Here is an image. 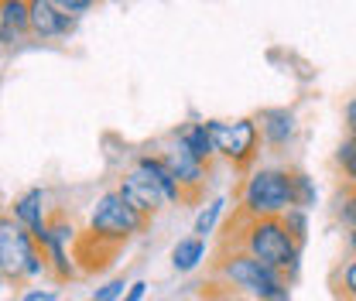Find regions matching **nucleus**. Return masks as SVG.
<instances>
[{"label":"nucleus","mask_w":356,"mask_h":301,"mask_svg":"<svg viewBox=\"0 0 356 301\" xmlns=\"http://www.w3.org/2000/svg\"><path fill=\"white\" fill-rule=\"evenodd\" d=\"M28 7H31V35L42 38V42L62 38V35H69L76 28V17L62 14L51 0H28Z\"/></svg>","instance_id":"obj_9"},{"label":"nucleus","mask_w":356,"mask_h":301,"mask_svg":"<svg viewBox=\"0 0 356 301\" xmlns=\"http://www.w3.org/2000/svg\"><path fill=\"white\" fill-rule=\"evenodd\" d=\"M48 250L31 236L28 226L14 222L10 215L0 219V270H3V281L17 284L24 277H42L48 270Z\"/></svg>","instance_id":"obj_3"},{"label":"nucleus","mask_w":356,"mask_h":301,"mask_svg":"<svg viewBox=\"0 0 356 301\" xmlns=\"http://www.w3.org/2000/svg\"><path fill=\"white\" fill-rule=\"evenodd\" d=\"M28 31H31L28 0H0V35H3V44H14Z\"/></svg>","instance_id":"obj_11"},{"label":"nucleus","mask_w":356,"mask_h":301,"mask_svg":"<svg viewBox=\"0 0 356 301\" xmlns=\"http://www.w3.org/2000/svg\"><path fill=\"white\" fill-rule=\"evenodd\" d=\"M185 144H188V151L199 158V161H209L213 154H216V144H213V133H209V124H192V127H185L178 133Z\"/></svg>","instance_id":"obj_15"},{"label":"nucleus","mask_w":356,"mask_h":301,"mask_svg":"<svg viewBox=\"0 0 356 301\" xmlns=\"http://www.w3.org/2000/svg\"><path fill=\"white\" fill-rule=\"evenodd\" d=\"M216 277L222 281V288H229L236 295H250L254 301H277L288 295V277L247 250L220 254Z\"/></svg>","instance_id":"obj_2"},{"label":"nucleus","mask_w":356,"mask_h":301,"mask_svg":"<svg viewBox=\"0 0 356 301\" xmlns=\"http://www.w3.org/2000/svg\"><path fill=\"white\" fill-rule=\"evenodd\" d=\"M281 219H284L288 233L295 236V243L302 247V243H305V213H302V209H291V213H284Z\"/></svg>","instance_id":"obj_20"},{"label":"nucleus","mask_w":356,"mask_h":301,"mask_svg":"<svg viewBox=\"0 0 356 301\" xmlns=\"http://www.w3.org/2000/svg\"><path fill=\"white\" fill-rule=\"evenodd\" d=\"M339 295L346 301H356V260H350V263L339 270Z\"/></svg>","instance_id":"obj_19"},{"label":"nucleus","mask_w":356,"mask_h":301,"mask_svg":"<svg viewBox=\"0 0 356 301\" xmlns=\"http://www.w3.org/2000/svg\"><path fill=\"white\" fill-rule=\"evenodd\" d=\"M161 158L175 174L178 188H181V202H195L206 188V161H199L181 137H175V144L168 151H161Z\"/></svg>","instance_id":"obj_7"},{"label":"nucleus","mask_w":356,"mask_h":301,"mask_svg":"<svg viewBox=\"0 0 356 301\" xmlns=\"http://www.w3.org/2000/svg\"><path fill=\"white\" fill-rule=\"evenodd\" d=\"M209 133H213V144L216 151L226 154L236 168H247L257 154V144H261V130L254 120H236V124H222V120H206Z\"/></svg>","instance_id":"obj_6"},{"label":"nucleus","mask_w":356,"mask_h":301,"mask_svg":"<svg viewBox=\"0 0 356 301\" xmlns=\"http://www.w3.org/2000/svg\"><path fill=\"white\" fill-rule=\"evenodd\" d=\"M295 202H298V209H309L315 202V188H312V181L302 172H295Z\"/></svg>","instance_id":"obj_18"},{"label":"nucleus","mask_w":356,"mask_h":301,"mask_svg":"<svg viewBox=\"0 0 356 301\" xmlns=\"http://www.w3.org/2000/svg\"><path fill=\"white\" fill-rule=\"evenodd\" d=\"M291 130H295V117L288 110H267L261 117V133L267 137V144H274V147H281L291 137Z\"/></svg>","instance_id":"obj_13"},{"label":"nucleus","mask_w":356,"mask_h":301,"mask_svg":"<svg viewBox=\"0 0 356 301\" xmlns=\"http://www.w3.org/2000/svg\"><path fill=\"white\" fill-rule=\"evenodd\" d=\"M220 213H222V199L209 202V206H206V209L199 213V219H195V236H199V240H206V236L213 233V226H216Z\"/></svg>","instance_id":"obj_17"},{"label":"nucleus","mask_w":356,"mask_h":301,"mask_svg":"<svg viewBox=\"0 0 356 301\" xmlns=\"http://www.w3.org/2000/svg\"><path fill=\"white\" fill-rule=\"evenodd\" d=\"M199 301H243L236 291H229V288H216V291H209V295H202Z\"/></svg>","instance_id":"obj_25"},{"label":"nucleus","mask_w":356,"mask_h":301,"mask_svg":"<svg viewBox=\"0 0 356 301\" xmlns=\"http://www.w3.org/2000/svg\"><path fill=\"white\" fill-rule=\"evenodd\" d=\"M17 301H58V295H55V291H48V288H28Z\"/></svg>","instance_id":"obj_24"},{"label":"nucleus","mask_w":356,"mask_h":301,"mask_svg":"<svg viewBox=\"0 0 356 301\" xmlns=\"http://www.w3.org/2000/svg\"><path fill=\"white\" fill-rule=\"evenodd\" d=\"M147 226V219L144 215H137L120 199V192H106L99 202H96V209L89 215V233L92 236H99V240H106V243H124V240H131L134 233H140Z\"/></svg>","instance_id":"obj_5"},{"label":"nucleus","mask_w":356,"mask_h":301,"mask_svg":"<svg viewBox=\"0 0 356 301\" xmlns=\"http://www.w3.org/2000/svg\"><path fill=\"white\" fill-rule=\"evenodd\" d=\"M336 161H339V168L346 174V188H356V137H350V140L339 144Z\"/></svg>","instance_id":"obj_16"},{"label":"nucleus","mask_w":356,"mask_h":301,"mask_svg":"<svg viewBox=\"0 0 356 301\" xmlns=\"http://www.w3.org/2000/svg\"><path fill=\"white\" fill-rule=\"evenodd\" d=\"M346 127H350V137H356V96L346 103Z\"/></svg>","instance_id":"obj_27"},{"label":"nucleus","mask_w":356,"mask_h":301,"mask_svg":"<svg viewBox=\"0 0 356 301\" xmlns=\"http://www.w3.org/2000/svg\"><path fill=\"white\" fill-rule=\"evenodd\" d=\"M124 288H131V284H124V277H117V281L103 284V288L96 291V298H92V301H120V295H124Z\"/></svg>","instance_id":"obj_22"},{"label":"nucleus","mask_w":356,"mask_h":301,"mask_svg":"<svg viewBox=\"0 0 356 301\" xmlns=\"http://www.w3.org/2000/svg\"><path fill=\"white\" fill-rule=\"evenodd\" d=\"M144 288H147L144 281H134L131 288H127V295H124L120 301H140V298H144Z\"/></svg>","instance_id":"obj_26"},{"label":"nucleus","mask_w":356,"mask_h":301,"mask_svg":"<svg viewBox=\"0 0 356 301\" xmlns=\"http://www.w3.org/2000/svg\"><path fill=\"white\" fill-rule=\"evenodd\" d=\"M350 250L356 254V233H350Z\"/></svg>","instance_id":"obj_28"},{"label":"nucleus","mask_w":356,"mask_h":301,"mask_svg":"<svg viewBox=\"0 0 356 301\" xmlns=\"http://www.w3.org/2000/svg\"><path fill=\"white\" fill-rule=\"evenodd\" d=\"M339 219L356 233V188H346L343 192V206H339Z\"/></svg>","instance_id":"obj_21"},{"label":"nucleus","mask_w":356,"mask_h":301,"mask_svg":"<svg viewBox=\"0 0 356 301\" xmlns=\"http://www.w3.org/2000/svg\"><path fill=\"white\" fill-rule=\"evenodd\" d=\"M62 14H69V17H76V14H86L89 7L96 3V0H51Z\"/></svg>","instance_id":"obj_23"},{"label":"nucleus","mask_w":356,"mask_h":301,"mask_svg":"<svg viewBox=\"0 0 356 301\" xmlns=\"http://www.w3.org/2000/svg\"><path fill=\"white\" fill-rule=\"evenodd\" d=\"M42 202H44L42 188L24 192V195L14 202V219H17L21 226H28V229H31V236L44 247V243H48V219H44V213H42Z\"/></svg>","instance_id":"obj_10"},{"label":"nucleus","mask_w":356,"mask_h":301,"mask_svg":"<svg viewBox=\"0 0 356 301\" xmlns=\"http://www.w3.org/2000/svg\"><path fill=\"white\" fill-rule=\"evenodd\" d=\"M240 222H243V233H240V240H233V250H247V254H254L257 260H264L267 267H274V270H281L284 277L295 270V263H298V243H295V236L288 233V226H284V219L281 215H236Z\"/></svg>","instance_id":"obj_1"},{"label":"nucleus","mask_w":356,"mask_h":301,"mask_svg":"<svg viewBox=\"0 0 356 301\" xmlns=\"http://www.w3.org/2000/svg\"><path fill=\"white\" fill-rule=\"evenodd\" d=\"M298 209L295 202V172L261 168L240 188V213L243 215H284Z\"/></svg>","instance_id":"obj_4"},{"label":"nucleus","mask_w":356,"mask_h":301,"mask_svg":"<svg viewBox=\"0 0 356 301\" xmlns=\"http://www.w3.org/2000/svg\"><path fill=\"white\" fill-rule=\"evenodd\" d=\"M206 257V240L199 236H188V240H178L175 250H172V267L178 274H188L192 267H199V260Z\"/></svg>","instance_id":"obj_14"},{"label":"nucleus","mask_w":356,"mask_h":301,"mask_svg":"<svg viewBox=\"0 0 356 301\" xmlns=\"http://www.w3.org/2000/svg\"><path fill=\"white\" fill-rule=\"evenodd\" d=\"M137 168H144V172L161 185V192H165L168 202H181V188H178L175 174H172V168L165 165L161 154H154V158H151V154H140V158H137Z\"/></svg>","instance_id":"obj_12"},{"label":"nucleus","mask_w":356,"mask_h":301,"mask_svg":"<svg viewBox=\"0 0 356 301\" xmlns=\"http://www.w3.org/2000/svg\"><path fill=\"white\" fill-rule=\"evenodd\" d=\"M120 199L131 206L137 215H144V219H151V215H158L165 209V192H161V185L151 178V174L144 172V168H137L134 165L131 172L124 174V181H120Z\"/></svg>","instance_id":"obj_8"}]
</instances>
